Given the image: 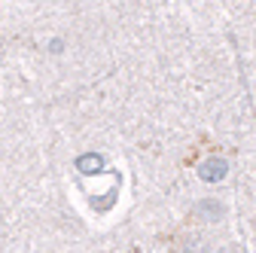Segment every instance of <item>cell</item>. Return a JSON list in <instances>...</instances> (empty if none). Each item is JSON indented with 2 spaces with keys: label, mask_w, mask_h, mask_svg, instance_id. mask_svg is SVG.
Wrapping results in <instances>:
<instances>
[{
  "label": "cell",
  "mask_w": 256,
  "mask_h": 253,
  "mask_svg": "<svg viewBox=\"0 0 256 253\" xmlns=\"http://www.w3.org/2000/svg\"><path fill=\"white\" fill-rule=\"evenodd\" d=\"M80 168H94V174H98L101 159H92V156H86V159H80Z\"/></svg>",
  "instance_id": "cell-2"
},
{
  "label": "cell",
  "mask_w": 256,
  "mask_h": 253,
  "mask_svg": "<svg viewBox=\"0 0 256 253\" xmlns=\"http://www.w3.org/2000/svg\"><path fill=\"white\" fill-rule=\"evenodd\" d=\"M198 177L208 180V183L222 180V177H226V162H222V159H208V162L198 168Z\"/></svg>",
  "instance_id": "cell-1"
}]
</instances>
